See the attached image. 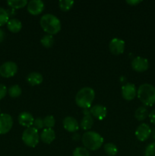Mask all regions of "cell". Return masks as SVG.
Here are the masks:
<instances>
[{
  "mask_svg": "<svg viewBox=\"0 0 155 156\" xmlns=\"http://www.w3.org/2000/svg\"><path fill=\"white\" fill-rule=\"evenodd\" d=\"M41 27L47 34L54 35L59 33L61 30V21L56 15L52 14H45L40 21Z\"/></svg>",
  "mask_w": 155,
  "mask_h": 156,
  "instance_id": "1",
  "label": "cell"
},
{
  "mask_svg": "<svg viewBox=\"0 0 155 156\" xmlns=\"http://www.w3.org/2000/svg\"><path fill=\"white\" fill-rule=\"evenodd\" d=\"M95 98V91L92 88L84 87L79 90L75 96V103L79 108L89 109Z\"/></svg>",
  "mask_w": 155,
  "mask_h": 156,
  "instance_id": "2",
  "label": "cell"
},
{
  "mask_svg": "<svg viewBox=\"0 0 155 156\" xmlns=\"http://www.w3.org/2000/svg\"><path fill=\"white\" fill-rule=\"evenodd\" d=\"M137 96L144 106H153L155 104V87L148 83L142 84L137 90Z\"/></svg>",
  "mask_w": 155,
  "mask_h": 156,
  "instance_id": "3",
  "label": "cell"
},
{
  "mask_svg": "<svg viewBox=\"0 0 155 156\" xmlns=\"http://www.w3.org/2000/svg\"><path fill=\"white\" fill-rule=\"evenodd\" d=\"M81 141L84 148L88 150L96 151L100 149L103 143V138L97 132L88 131L81 137Z\"/></svg>",
  "mask_w": 155,
  "mask_h": 156,
  "instance_id": "4",
  "label": "cell"
},
{
  "mask_svg": "<svg viewBox=\"0 0 155 156\" xmlns=\"http://www.w3.org/2000/svg\"><path fill=\"white\" fill-rule=\"evenodd\" d=\"M40 133L39 131L33 126L26 128L22 133V140L26 146L34 148L39 143Z\"/></svg>",
  "mask_w": 155,
  "mask_h": 156,
  "instance_id": "5",
  "label": "cell"
},
{
  "mask_svg": "<svg viewBox=\"0 0 155 156\" xmlns=\"http://www.w3.org/2000/svg\"><path fill=\"white\" fill-rule=\"evenodd\" d=\"M18 72V66L12 61H8L0 66V76L3 78H11Z\"/></svg>",
  "mask_w": 155,
  "mask_h": 156,
  "instance_id": "6",
  "label": "cell"
},
{
  "mask_svg": "<svg viewBox=\"0 0 155 156\" xmlns=\"http://www.w3.org/2000/svg\"><path fill=\"white\" fill-rule=\"evenodd\" d=\"M13 126V119L10 114H0V135L8 133Z\"/></svg>",
  "mask_w": 155,
  "mask_h": 156,
  "instance_id": "7",
  "label": "cell"
},
{
  "mask_svg": "<svg viewBox=\"0 0 155 156\" xmlns=\"http://www.w3.org/2000/svg\"><path fill=\"white\" fill-rule=\"evenodd\" d=\"M125 41L119 38H113L111 40L109 44V48L111 53L113 55L122 54L125 51Z\"/></svg>",
  "mask_w": 155,
  "mask_h": 156,
  "instance_id": "8",
  "label": "cell"
},
{
  "mask_svg": "<svg viewBox=\"0 0 155 156\" xmlns=\"http://www.w3.org/2000/svg\"><path fill=\"white\" fill-rule=\"evenodd\" d=\"M151 129L147 123H141L137 127L135 130V136L139 141L144 142L150 137Z\"/></svg>",
  "mask_w": 155,
  "mask_h": 156,
  "instance_id": "9",
  "label": "cell"
},
{
  "mask_svg": "<svg viewBox=\"0 0 155 156\" xmlns=\"http://www.w3.org/2000/svg\"><path fill=\"white\" fill-rule=\"evenodd\" d=\"M132 67L135 72L144 73L149 67L148 60L146 58L137 56L132 61Z\"/></svg>",
  "mask_w": 155,
  "mask_h": 156,
  "instance_id": "10",
  "label": "cell"
},
{
  "mask_svg": "<svg viewBox=\"0 0 155 156\" xmlns=\"http://www.w3.org/2000/svg\"><path fill=\"white\" fill-rule=\"evenodd\" d=\"M27 8L30 15H38L43 12L45 5L41 0H31L27 4Z\"/></svg>",
  "mask_w": 155,
  "mask_h": 156,
  "instance_id": "11",
  "label": "cell"
},
{
  "mask_svg": "<svg viewBox=\"0 0 155 156\" xmlns=\"http://www.w3.org/2000/svg\"><path fill=\"white\" fill-rule=\"evenodd\" d=\"M136 87L132 83H126L122 87V96L126 101H132L136 97Z\"/></svg>",
  "mask_w": 155,
  "mask_h": 156,
  "instance_id": "12",
  "label": "cell"
},
{
  "mask_svg": "<svg viewBox=\"0 0 155 156\" xmlns=\"http://www.w3.org/2000/svg\"><path fill=\"white\" fill-rule=\"evenodd\" d=\"M90 114L92 117L98 120H102L106 117L107 110L106 107L100 105H96L90 108Z\"/></svg>",
  "mask_w": 155,
  "mask_h": 156,
  "instance_id": "13",
  "label": "cell"
},
{
  "mask_svg": "<svg viewBox=\"0 0 155 156\" xmlns=\"http://www.w3.org/2000/svg\"><path fill=\"white\" fill-rule=\"evenodd\" d=\"M62 125H63L64 129L69 133H74L78 130L79 129V125L77 120L70 116L64 118L63 121H62Z\"/></svg>",
  "mask_w": 155,
  "mask_h": 156,
  "instance_id": "14",
  "label": "cell"
},
{
  "mask_svg": "<svg viewBox=\"0 0 155 156\" xmlns=\"http://www.w3.org/2000/svg\"><path fill=\"white\" fill-rule=\"evenodd\" d=\"M18 120L20 125L24 126V127L28 128L30 127L33 124L34 117H33V116L30 113L24 111V112H21L18 115Z\"/></svg>",
  "mask_w": 155,
  "mask_h": 156,
  "instance_id": "15",
  "label": "cell"
},
{
  "mask_svg": "<svg viewBox=\"0 0 155 156\" xmlns=\"http://www.w3.org/2000/svg\"><path fill=\"white\" fill-rule=\"evenodd\" d=\"M40 138L43 143H46V144H50L56 139V133L53 129L44 128L41 131V133L40 134Z\"/></svg>",
  "mask_w": 155,
  "mask_h": 156,
  "instance_id": "16",
  "label": "cell"
},
{
  "mask_svg": "<svg viewBox=\"0 0 155 156\" xmlns=\"http://www.w3.org/2000/svg\"><path fill=\"white\" fill-rule=\"evenodd\" d=\"M26 81L31 86H35V85H39L42 83L43 81V77L40 73L33 72L27 75Z\"/></svg>",
  "mask_w": 155,
  "mask_h": 156,
  "instance_id": "17",
  "label": "cell"
},
{
  "mask_svg": "<svg viewBox=\"0 0 155 156\" xmlns=\"http://www.w3.org/2000/svg\"><path fill=\"white\" fill-rule=\"evenodd\" d=\"M7 28L12 33H18L22 29V23L17 18H11L7 23Z\"/></svg>",
  "mask_w": 155,
  "mask_h": 156,
  "instance_id": "18",
  "label": "cell"
},
{
  "mask_svg": "<svg viewBox=\"0 0 155 156\" xmlns=\"http://www.w3.org/2000/svg\"><path fill=\"white\" fill-rule=\"evenodd\" d=\"M94 118H93V117L91 114H89V115H85L82 118L81 121V128H82V129H84V130H88V129H90L92 127L93 125H94Z\"/></svg>",
  "mask_w": 155,
  "mask_h": 156,
  "instance_id": "19",
  "label": "cell"
},
{
  "mask_svg": "<svg viewBox=\"0 0 155 156\" xmlns=\"http://www.w3.org/2000/svg\"><path fill=\"white\" fill-rule=\"evenodd\" d=\"M149 115L147 108L144 106H141L136 109L135 112V117L138 121H143L145 120Z\"/></svg>",
  "mask_w": 155,
  "mask_h": 156,
  "instance_id": "20",
  "label": "cell"
},
{
  "mask_svg": "<svg viewBox=\"0 0 155 156\" xmlns=\"http://www.w3.org/2000/svg\"><path fill=\"white\" fill-rule=\"evenodd\" d=\"M7 4L9 7L13 9H20L27 5L28 2L27 0H9Z\"/></svg>",
  "mask_w": 155,
  "mask_h": 156,
  "instance_id": "21",
  "label": "cell"
},
{
  "mask_svg": "<svg viewBox=\"0 0 155 156\" xmlns=\"http://www.w3.org/2000/svg\"><path fill=\"white\" fill-rule=\"evenodd\" d=\"M103 149H104L105 153L108 156H115L118 153V148H117V146L115 144L112 143L105 144Z\"/></svg>",
  "mask_w": 155,
  "mask_h": 156,
  "instance_id": "22",
  "label": "cell"
},
{
  "mask_svg": "<svg viewBox=\"0 0 155 156\" xmlns=\"http://www.w3.org/2000/svg\"><path fill=\"white\" fill-rule=\"evenodd\" d=\"M8 93H9V96L11 98H18L19 96L21 95L22 89H21V88L18 85H14L9 87V88L8 89Z\"/></svg>",
  "mask_w": 155,
  "mask_h": 156,
  "instance_id": "23",
  "label": "cell"
},
{
  "mask_svg": "<svg viewBox=\"0 0 155 156\" xmlns=\"http://www.w3.org/2000/svg\"><path fill=\"white\" fill-rule=\"evenodd\" d=\"M54 42L55 40L54 38H53V36L50 34L44 35V36L40 39L41 44L47 49L51 48L53 46V44H54Z\"/></svg>",
  "mask_w": 155,
  "mask_h": 156,
  "instance_id": "24",
  "label": "cell"
},
{
  "mask_svg": "<svg viewBox=\"0 0 155 156\" xmlns=\"http://www.w3.org/2000/svg\"><path fill=\"white\" fill-rule=\"evenodd\" d=\"M74 3L72 0H61L59 2V7L62 12H68L73 7Z\"/></svg>",
  "mask_w": 155,
  "mask_h": 156,
  "instance_id": "25",
  "label": "cell"
},
{
  "mask_svg": "<svg viewBox=\"0 0 155 156\" xmlns=\"http://www.w3.org/2000/svg\"><path fill=\"white\" fill-rule=\"evenodd\" d=\"M9 21V14L8 11H6L3 8L0 7V27L5 25V24H7Z\"/></svg>",
  "mask_w": 155,
  "mask_h": 156,
  "instance_id": "26",
  "label": "cell"
},
{
  "mask_svg": "<svg viewBox=\"0 0 155 156\" xmlns=\"http://www.w3.org/2000/svg\"><path fill=\"white\" fill-rule=\"evenodd\" d=\"M55 123H56V120L53 116L47 115L43 118V124L45 128L52 129L55 126Z\"/></svg>",
  "mask_w": 155,
  "mask_h": 156,
  "instance_id": "27",
  "label": "cell"
},
{
  "mask_svg": "<svg viewBox=\"0 0 155 156\" xmlns=\"http://www.w3.org/2000/svg\"><path fill=\"white\" fill-rule=\"evenodd\" d=\"M73 156H90V152L84 147H77L73 151Z\"/></svg>",
  "mask_w": 155,
  "mask_h": 156,
  "instance_id": "28",
  "label": "cell"
},
{
  "mask_svg": "<svg viewBox=\"0 0 155 156\" xmlns=\"http://www.w3.org/2000/svg\"><path fill=\"white\" fill-rule=\"evenodd\" d=\"M144 156H155V142L150 143L146 147Z\"/></svg>",
  "mask_w": 155,
  "mask_h": 156,
  "instance_id": "29",
  "label": "cell"
},
{
  "mask_svg": "<svg viewBox=\"0 0 155 156\" xmlns=\"http://www.w3.org/2000/svg\"><path fill=\"white\" fill-rule=\"evenodd\" d=\"M33 127L36 128L38 131L40 130V129H44V124H43V119L41 118V117H37V118L34 119V121H33Z\"/></svg>",
  "mask_w": 155,
  "mask_h": 156,
  "instance_id": "30",
  "label": "cell"
},
{
  "mask_svg": "<svg viewBox=\"0 0 155 156\" xmlns=\"http://www.w3.org/2000/svg\"><path fill=\"white\" fill-rule=\"evenodd\" d=\"M8 93V89L4 85L0 84V101L5 97L6 94Z\"/></svg>",
  "mask_w": 155,
  "mask_h": 156,
  "instance_id": "31",
  "label": "cell"
},
{
  "mask_svg": "<svg viewBox=\"0 0 155 156\" xmlns=\"http://www.w3.org/2000/svg\"><path fill=\"white\" fill-rule=\"evenodd\" d=\"M148 117L149 119H150V123H152L153 124L155 125V109L152 110V111H150V113L148 115Z\"/></svg>",
  "mask_w": 155,
  "mask_h": 156,
  "instance_id": "32",
  "label": "cell"
},
{
  "mask_svg": "<svg viewBox=\"0 0 155 156\" xmlns=\"http://www.w3.org/2000/svg\"><path fill=\"white\" fill-rule=\"evenodd\" d=\"M141 0H127L126 1V3L129 5H136L139 4V3H141Z\"/></svg>",
  "mask_w": 155,
  "mask_h": 156,
  "instance_id": "33",
  "label": "cell"
},
{
  "mask_svg": "<svg viewBox=\"0 0 155 156\" xmlns=\"http://www.w3.org/2000/svg\"><path fill=\"white\" fill-rule=\"evenodd\" d=\"M5 38V32L3 31V30H2L0 28V43H2L3 41Z\"/></svg>",
  "mask_w": 155,
  "mask_h": 156,
  "instance_id": "34",
  "label": "cell"
},
{
  "mask_svg": "<svg viewBox=\"0 0 155 156\" xmlns=\"http://www.w3.org/2000/svg\"><path fill=\"white\" fill-rule=\"evenodd\" d=\"M0 111H1V110H0Z\"/></svg>",
  "mask_w": 155,
  "mask_h": 156,
  "instance_id": "35",
  "label": "cell"
}]
</instances>
